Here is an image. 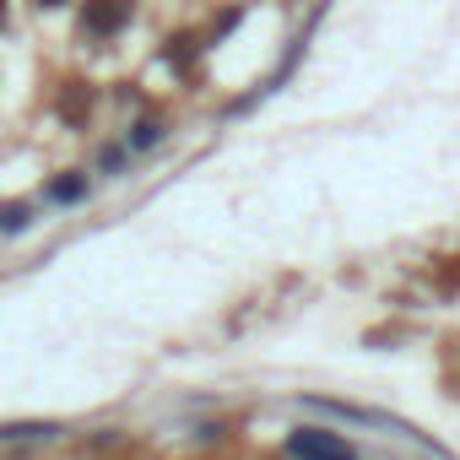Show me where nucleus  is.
I'll return each mask as SVG.
<instances>
[{
    "instance_id": "f257e3e1",
    "label": "nucleus",
    "mask_w": 460,
    "mask_h": 460,
    "mask_svg": "<svg viewBox=\"0 0 460 460\" xmlns=\"http://www.w3.org/2000/svg\"><path fill=\"white\" fill-rule=\"evenodd\" d=\"M288 455L293 460H358V449L341 433H331V428H298V433H288Z\"/></svg>"
},
{
    "instance_id": "f03ea898",
    "label": "nucleus",
    "mask_w": 460,
    "mask_h": 460,
    "mask_svg": "<svg viewBox=\"0 0 460 460\" xmlns=\"http://www.w3.org/2000/svg\"><path fill=\"white\" fill-rule=\"evenodd\" d=\"M125 22H130V0H87V12H82L87 39H114Z\"/></svg>"
},
{
    "instance_id": "7ed1b4c3",
    "label": "nucleus",
    "mask_w": 460,
    "mask_h": 460,
    "mask_svg": "<svg viewBox=\"0 0 460 460\" xmlns=\"http://www.w3.org/2000/svg\"><path fill=\"white\" fill-rule=\"evenodd\" d=\"M87 109H93V93H87V87H71V93L60 98V114H66L71 125H82V119H87Z\"/></svg>"
},
{
    "instance_id": "20e7f679",
    "label": "nucleus",
    "mask_w": 460,
    "mask_h": 460,
    "mask_svg": "<svg viewBox=\"0 0 460 460\" xmlns=\"http://www.w3.org/2000/svg\"><path fill=\"white\" fill-rule=\"evenodd\" d=\"M82 195H87V173H66L49 184V200H82Z\"/></svg>"
},
{
    "instance_id": "39448f33",
    "label": "nucleus",
    "mask_w": 460,
    "mask_h": 460,
    "mask_svg": "<svg viewBox=\"0 0 460 460\" xmlns=\"http://www.w3.org/2000/svg\"><path fill=\"white\" fill-rule=\"evenodd\" d=\"M28 222H33V211H28L22 200H12V206H0V234H22Z\"/></svg>"
},
{
    "instance_id": "423d86ee",
    "label": "nucleus",
    "mask_w": 460,
    "mask_h": 460,
    "mask_svg": "<svg viewBox=\"0 0 460 460\" xmlns=\"http://www.w3.org/2000/svg\"><path fill=\"white\" fill-rule=\"evenodd\" d=\"M49 433H55V422H12V428H0L6 444H17V438H49Z\"/></svg>"
},
{
    "instance_id": "0eeeda50",
    "label": "nucleus",
    "mask_w": 460,
    "mask_h": 460,
    "mask_svg": "<svg viewBox=\"0 0 460 460\" xmlns=\"http://www.w3.org/2000/svg\"><path fill=\"white\" fill-rule=\"evenodd\" d=\"M157 141H163V125H157V119H141V125L130 130V146H157Z\"/></svg>"
},
{
    "instance_id": "6e6552de",
    "label": "nucleus",
    "mask_w": 460,
    "mask_h": 460,
    "mask_svg": "<svg viewBox=\"0 0 460 460\" xmlns=\"http://www.w3.org/2000/svg\"><path fill=\"white\" fill-rule=\"evenodd\" d=\"M39 6H66V0H39Z\"/></svg>"
},
{
    "instance_id": "1a4fd4ad",
    "label": "nucleus",
    "mask_w": 460,
    "mask_h": 460,
    "mask_svg": "<svg viewBox=\"0 0 460 460\" xmlns=\"http://www.w3.org/2000/svg\"><path fill=\"white\" fill-rule=\"evenodd\" d=\"M0 22H6V0H0Z\"/></svg>"
}]
</instances>
